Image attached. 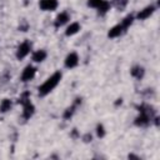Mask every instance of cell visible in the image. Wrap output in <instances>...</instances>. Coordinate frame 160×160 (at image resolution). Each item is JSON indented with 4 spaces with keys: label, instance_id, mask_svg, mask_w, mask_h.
Listing matches in <instances>:
<instances>
[{
    "label": "cell",
    "instance_id": "3",
    "mask_svg": "<svg viewBox=\"0 0 160 160\" xmlns=\"http://www.w3.org/2000/svg\"><path fill=\"white\" fill-rule=\"evenodd\" d=\"M58 6L56 0H40V9L42 10H55Z\"/></svg>",
    "mask_w": 160,
    "mask_h": 160
},
{
    "label": "cell",
    "instance_id": "1",
    "mask_svg": "<svg viewBox=\"0 0 160 160\" xmlns=\"http://www.w3.org/2000/svg\"><path fill=\"white\" fill-rule=\"evenodd\" d=\"M60 79H61V74L58 71V72H55L54 75H51L40 88H39V94L41 95V96H44V95H46V94H49L56 85H58V82L60 81Z\"/></svg>",
    "mask_w": 160,
    "mask_h": 160
},
{
    "label": "cell",
    "instance_id": "19",
    "mask_svg": "<svg viewBox=\"0 0 160 160\" xmlns=\"http://www.w3.org/2000/svg\"><path fill=\"white\" fill-rule=\"evenodd\" d=\"M100 2H101V0H89L88 1L89 6H91V8H98Z\"/></svg>",
    "mask_w": 160,
    "mask_h": 160
},
{
    "label": "cell",
    "instance_id": "16",
    "mask_svg": "<svg viewBox=\"0 0 160 160\" xmlns=\"http://www.w3.org/2000/svg\"><path fill=\"white\" fill-rule=\"evenodd\" d=\"M126 4H128V0H114V5L118 9H124Z\"/></svg>",
    "mask_w": 160,
    "mask_h": 160
},
{
    "label": "cell",
    "instance_id": "8",
    "mask_svg": "<svg viewBox=\"0 0 160 160\" xmlns=\"http://www.w3.org/2000/svg\"><path fill=\"white\" fill-rule=\"evenodd\" d=\"M122 25H116V26H114L112 29H110L109 30V32H108V36L109 38H116V36H119L121 32H122Z\"/></svg>",
    "mask_w": 160,
    "mask_h": 160
},
{
    "label": "cell",
    "instance_id": "11",
    "mask_svg": "<svg viewBox=\"0 0 160 160\" xmlns=\"http://www.w3.org/2000/svg\"><path fill=\"white\" fill-rule=\"evenodd\" d=\"M80 30V25L78 22H72L68 29H66V35H74Z\"/></svg>",
    "mask_w": 160,
    "mask_h": 160
},
{
    "label": "cell",
    "instance_id": "9",
    "mask_svg": "<svg viewBox=\"0 0 160 160\" xmlns=\"http://www.w3.org/2000/svg\"><path fill=\"white\" fill-rule=\"evenodd\" d=\"M68 20H69L68 14H66V12H61V14H59V15H58V18H56L55 26H56V28H58V26H61V25H62V24H65Z\"/></svg>",
    "mask_w": 160,
    "mask_h": 160
},
{
    "label": "cell",
    "instance_id": "12",
    "mask_svg": "<svg viewBox=\"0 0 160 160\" xmlns=\"http://www.w3.org/2000/svg\"><path fill=\"white\" fill-rule=\"evenodd\" d=\"M45 58H46V52L44 50H39L32 55V60L34 61H42Z\"/></svg>",
    "mask_w": 160,
    "mask_h": 160
},
{
    "label": "cell",
    "instance_id": "14",
    "mask_svg": "<svg viewBox=\"0 0 160 160\" xmlns=\"http://www.w3.org/2000/svg\"><path fill=\"white\" fill-rule=\"evenodd\" d=\"M10 106H11V102H10V100L5 99V100H2V102H1V105H0V111L5 112V111H8V110L10 109Z\"/></svg>",
    "mask_w": 160,
    "mask_h": 160
},
{
    "label": "cell",
    "instance_id": "4",
    "mask_svg": "<svg viewBox=\"0 0 160 160\" xmlns=\"http://www.w3.org/2000/svg\"><path fill=\"white\" fill-rule=\"evenodd\" d=\"M29 51H30V45H29L28 42H22V44L19 46V49H18V54H16L18 59L25 58V56L29 54Z\"/></svg>",
    "mask_w": 160,
    "mask_h": 160
},
{
    "label": "cell",
    "instance_id": "15",
    "mask_svg": "<svg viewBox=\"0 0 160 160\" xmlns=\"http://www.w3.org/2000/svg\"><path fill=\"white\" fill-rule=\"evenodd\" d=\"M131 75L132 76H136V78H141L142 76V69L141 68H134L132 70H131Z\"/></svg>",
    "mask_w": 160,
    "mask_h": 160
},
{
    "label": "cell",
    "instance_id": "18",
    "mask_svg": "<svg viewBox=\"0 0 160 160\" xmlns=\"http://www.w3.org/2000/svg\"><path fill=\"white\" fill-rule=\"evenodd\" d=\"M74 109H75V105H74V106H71V108H69V109H66V111L64 112V118H65V119H69V118L72 115Z\"/></svg>",
    "mask_w": 160,
    "mask_h": 160
},
{
    "label": "cell",
    "instance_id": "21",
    "mask_svg": "<svg viewBox=\"0 0 160 160\" xmlns=\"http://www.w3.org/2000/svg\"><path fill=\"white\" fill-rule=\"evenodd\" d=\"M84 140H85V141H90V140H91V135H89V134H86V135L84 136Z\"/></svg>",
    "mask_w": 160,
    "mask_h": 160
},
{
    "label": "cell",
    "instance_id": "10",
    "mask_svg": "<svg viewBox=\"0 0 160 160\" xmlns=\"http://www.w3.org/2000/svg\"><path fill=\"white\" fill-rule=\"evenodd\" d=\"M149 122V115L146 112H140V116L136 119V125H146Z\"/></svg>",
    "mask_w": 160,
    "mask_h": 160
},
{
    "label": "cell",
    "instance_id": "17",
    "mask_svg": "<svg viewBox=\"0 0 160 160\" xmlns=\"http://www.w3.org/2000/svg\"><path fill=\"white\" fill-rule=\"evenodd\" d=\"M132 19H134V18H132L131 15H129V16H126V18L124 19V21H122V24H121V25H122V28H128V26H129V25H130V24L132 22Z\"/></svg>",
    "mask_w": 160,
    "mask_h": 160
},
{
    "label": "cell",
    "instance_id": "6",
    "mask_svg": "<svg viewBox=\"0 0 160 160\" xmlns=\"http://www.w3.org/2000/svg\"><path fill=\"white\" fill-rule=\"evenodd\" d=\"M24 105V118L25 119H29L32 114H34V105L32 104H30V101H26V102H24L22 104Z\"/></svg>",
    "mask_w": 160,
    "mask_h": 160
},
{
    "label": "cell",
    "instance_id": "5",
    "mask_svg": "<svg viewBox=\"0 0 160 160\" xmlns=\"http://www.w3.org/2000/svg\"><path fill=\"white\" fill-rule=\"evenodd\" d=\"M78 61H79L78 55H76L75 52H71V54H69V55L66 56V59H65V65H66L68 68H74V66L78 65Z\"/></svg>",
    "mask_w": 160,
    "mask_h": 160
},
{
    "label": "cell",
    "instance_id": "2",
    "mask_svg": "<svg viewBox=\"0 0 160 160\" xmlns=\"http://www.w3.org/2000/svg\"><path fill=\"white\" fill-rule=\"evenodd\" d=\"M35 72H36V69L35 68H32V66H26L25 68V70L22 71V75H21V80L22 81H28V80H31L32 78H34V75H35Z\"/></svg>",
    "mask_w": 160,
    "mask_h": 160
},
{
    "label": "cell",
    "instance_id": "20",
    "mask_svg": "<svg viewBox=\"0 0 160 160\" xmlns=\"http://www.w3.org/2000/svg\"><path fill=\"white\" fill-rule=\"evenodd\" d=\"M96 130H98V136H99V138H102V136H104V134H105V131H104V128H102V125H98Z\"/></svg>",
    "mask_w": 160,
    "mask_h": 160
},
{
    "label": "cell",
    "instance_id": "13",
    "mask_svg": "<svg viewBox=\"0 0 160 160\" xmlns=\"http://www.w3.org/2000/svg\"><path fill=\"white\" fill-rule=\"evenodd\" d=\"M109 8H110V4H109L106 0H101V2H100V4H99V6H98L99 12H101V14L106 12V11L109 10Z\"/></svg>",
    "mask_w": 160,
    "mask_h": 160
},
{
    "label": "cell",
    "instance_id": "7",
    "mask_svg": "<svg viewBox=\"0 0 160 160\" xmlns=\"http://www.w3.org/2000/svg\"><path fill=\"white\" fill-rule=\"evenodd\" d=\"M152 11H154V8H152V6H148V8H145L144 10H141V11L138 14V19H139V20L146 19L148 16H150V15L152 14Z\"/></svg>",
    "mask_w": 160,
    "mask_h": 160
}]
</instances>
